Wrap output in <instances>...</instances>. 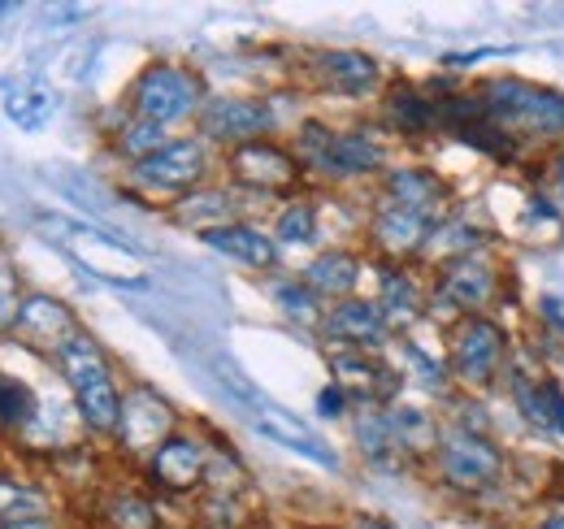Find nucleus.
<instances>
[{
  "label": "nucleus",
  "instance_id": "nucleus-1",
  "mask_svg": "<svg viewBox=\"0 0 564 529\" xmlns=\"http://www.w3.org/2000/svg\"><path fill=\"white\" fill-rule=\"evenodd\" d=\"M291 152L304 165L308 179L317 183H369L382 179L391 170V152H387V134L378 131V122H348L335 127L326 118H300L291 131Z\"/></svg>",
  "mask_w": 564,
  "mask_h": 529
},
{
  "label": "nucleus",
  "instance_id": "nucleus-2",
  "mask_svg": "<svg viewBox=\"0 0 564 529\" xmlns=\"http://www.w3.org/2000/svg\"><path fill=\"white\" fill-rule=\"evenodd\" d=\"M482 100V118L495 122L508 139H517L525 152L564 148V91L552 83L525 78V74H491L474 83Z\"/></svg>",
  "mask_w": 564,
  "mask_h": 529
},
{
  "label": "nucleus",
  "instance_id": "nucleus-3",
  "mask_svg": "<svg viewBox=\"0 0 564 529\" xmlns=\"http://www.w3.org/2000/svg\"><path fill=\"white\" fill-rule=\"evenodd\" d=\"M53 369H57L62 387L70 391L83 434H87L91 443L109 447L113 434H118V421H122V396H127V387L118 382V365H113V356L105 352V343L91 331H78L70 343L57 352Z\"/></svg>",
  "mask_w": 564,
  "mask_h": 529
},
{
  "label": "nucleus",
  "instance_id": "nucleus-4",
  "mask_svg": "<svg viewBox=\"0 0 564 529\" xmlns=\"http://www.w3.org/2000/svg\"><path fill=\"white\" fill-rule=\"evenodd\" d=\"M425 473H430L434 486H443L452 499L482 504V499L499 495L503 486H512V477H517V456H512L495 434L443 425L438 447H434V456L425 464Z\"/></svg>",
  "mask_w": 564,
  "mask_h": 529
},
{
  "label": "nucleus",
  "instance_id": "nucleus-5",
  "mask_svg": "<svg viewBox=\"0 0 564 529\" xmlns=\"http://www.w3.org/2000/svg\"><path fill=\"white\" fill-rule=\"evenodd\" d=\"M508 304L512 269L499 257V248L430 269V317H443V326L465 317H503Z\"/></svg>",
  "mask_w": 564,
  "mask_h": 529
},
{
  "label": "nucleus",
  "instance_id": "nucleus-6",
  "mask_svg": "<svg viewBox=\"0 0 564 529\" xmlns=\"http://www.w3.org/2000/svg\"><path fill=\"white\" fill-rule=\"evenodd\" d=\"M517 352L521 343L508 317H465L443 326V360L460 396L487 399L491 391H499Z\"/></svg>",
  "mask_w": 564,
  "mask_h": 529
},
{
  "label": "nucleus",
  "instance_id": "nucleus-7",
  "mask_svg": "<svg viewBox=\"0 0 564 529\" xmlns=\"http://www.w3.org/2000/svg\"><path fill=\"white\" fill-rule=\"evenodd\" d=\"M217 174V148L205 143L200 134H174L161 152H152L148 161L122 170V187L131 196L148 199V204H178L183 196L209 187V179Z\"/></svg>",
  "mask_w": 564,
  "mask_h": 529
},
{
  "label": "nucleus",
  "instance_id": "nucleus-8",
  "mask_svg": "<svg viewBox=\"0 0 564 529\" xmlns=\"http://www.w3.org/2000/svg\"><path fill=\"white\" fill-rule=\"evenodd\" d=\"M209 96V83L196 66L156 57L131 78L127 114L143 118V122H156V127H178V122H196Z\"/></svg>",
  "mask_w": 564,
  "mask_h": 529
},
{
  "label": "nucleus",
  "instance_id": "nucleus-9",
  "mask_svg": "<svg viewBox=\"0 0 564 529\" xmlns=\"http://www.w3.org/2000/svg\"><path fill=\"white\" fill-rule=\"evenodd\" d=\"M221 174L235 192L265 199V204H282V199L300 196L304 183H308V174L295 161L286 139H257V143L221 152Z\"/></svg>",
  "mask_w": 564,
  "mask_h": 529
},
{
  "label": "nucleus",
  "instance_id": "nucleus-10",
  "mask_svg": "<svg viewBox=\"0 0 564 529\" xmlns=\"http://www.w3.org/2000/svg\"><path fill=\"white\" fill-rule=\"evenodd\" d=\"M44 235L74 257V264H83L91 278L109 282V287H148V269L143 261L109 230L87 226V222H70V217H40Z\"/></svg>",
  "mask_w": 564,
  "mask_h": 529
},
{
  "label": "nucleus",
  "instance_id": "nucleus-11",
  "mask_svg": "<svg viewBox=\"0 0 564 529\" xmlns=\"http://www.w3.org/2000/svg\"><path fill=\"white\" fill-rule=\"evenodd\" d=\"M140 482L156 499H200L209 486V430L183 425L140 464Z\"/></svg>",
  "mask_w": 564,
  "mask_h": 529
},
{
  "label": "nucleus",
  "instance_id": "nucleus-12",
  "mask_svg": "<svg viewBox=\"0 0 564 529\" xmlns=\"http://www.w3.org/2000/svg\"><path fill=\"white\" fill-rule=\"evenodd\" d=\"M183 425H187L183 412L161 396L156 387H148V382H127L122 421H118V434H113L109 452L127 464H143L170 434H178Z\"/></svg>",
  "mask_w": 564,
  "mask_h": 529
},
{
  "label": "nucleus",
  "instance_id": "nucleus-13",
  "mask_svg": "<svg viewBox=\"0 0 564 529\" xmlns=\"http://www.w3.org/2000/svg\"><path fill=\"white\" fill-rule=\"evenodd\" d=\"M282 118L270 96H235V91H213L196 118V134L213 143L217 152L257 143V139H279Z\"/></svg>",
  "mask_w": 564,
  "mask_h": 529
},
{
  "label": "nucleus",
  "instance_id": "nucleus-14",
  "mask_svg": "<svg viewBox=\"0 0 564 529\" xmlns=\"http://www.w3.org/2000/svg\"><path fill=\"white\" fill-rule=\"evenodd\" d=\"M430 230H434V222H425L373 192L365 226H360V248L373 264H422Z\"/></svg>",
  "mask_w": 564,
  "mask_h": 529
},
{
  "label": "nucleus",
  "instance_id": "nucleus-15",
  "mask_svg": "<svg viewBox=\"0 0 564 529\" xmlns=\"http://www.w3.org/2000/svg\"><path fill=\"white\" fill-rule=\"evenodd\" d=\"M304 83L335 100H378L387 91V69L365 48H317L304 57Z\"/></svg>",
  "mask_w": 564,
  "mask_h": 529
},
{
  "label": "nucleus",
  "instance_id": "nucleus-16",
  "mask_svg": "<svg viewBox=\"0 0 564 529\" xmlns=\"http://www.w3.org/2000/svg\"><path fill=\"white\" fill-rule=\"evenodd\" d=\"M326 365H330V382L344 387L356 408H387V403L404 399V387H409L400 365L387 356H373V352L326 347Z\"/></svg>",
  "mask_w": 564,
  "mask_h": 529
},
{
  "label": "nucleus",
  "instance_id": "nucleus-17",
  "mask_svg": "<svg viewBox=\"0 0 564 529\" xmlns=\"http://www.w3.org/2000/svg\"><path fill=\"white\" fill-rule=\"evenodd\" d=\"M378 196L417 213L425 222H443L447 213L460 208V196L456 187L434 170V165H422V161H391V170L378 179Z\"/></svg>",
  "mask_w": 564,
  "mask_h": 529
},
{
  "label": "nucleus",
  "instance_id": "nucleus-18",
  "mask_svg": "<svg viewBox=\"0 0 564 529\" xmlns=\"http://www.w3.org/2000/svg\"><path fill=\"white\" fill-rule=\"evenodd\" d=\"M373 273V304L382 309L387 326L413 334L430 317V273L422 264H369Z\"/></svg>",
  "mask_w": 564,
  "mask_h": 529
},
{
  "label": "nucleus",
  "instance_id": "nucleus-19",
  "mask_svg": "<svg viewBox=\"0 0 564 529\" xmlns=\"http://www.w3.org/2000/svg\"><path fill=\"white\" fill-rule=\"evenodd\" d=\"M378 131L387 139H438L443 118H438V91L434 83H413L395 78L378 96Z\"/></svg>",
  "mask_w": 564,
  "mask_h": 529
},
{
  "label": "nucleus",
  "instance_id": "nucleus-20",
  "mask_svg": "<svg viewBox=\"0 0 564 529\" xmlns=\"http://www.w3.org/2000/svg\"><path fill=\"white\" fill-rule=\"evenodd\" d=\"M78 331H87L83 322H78V313H74L66 300H57V295H48V291H31V295H22V309H18V317H13V343H22L31 356H44V360H57V352L70 343Z\"/></svg>",
  "mask_w": 564,
  "mask_h": 529
},
{
  "label": "nucleus",
  "instance_id": "nucleus-21",
  "mask_svg": "<svg viewBox=\"0 0 564 529\" xmlns=\"http://www.w3.org/2000/svg\"><path fill=\"white\" fill-rule=\"evenodd\" d=\"M322 347H344V352H373V356H387L395 347V331L387 326L382 309L373 304V295H352V300H339L326 309V322H322Z\"/></svg>",
  "mask_w": 564,
  "mask_h": 529
},
{
  "label": "nucleus",
  "instance_id": "nucleus-22",
  "mask_svg": "<svg viewBox=\"0 0 564 529\" xmlns=\"http://www.w3.org/2000/svg\"><path fill=\"white\" fill-rule=\"evenodd\" d=\"M369 257L365 248H352V244H330V248H317L308 261L295 269V278L326 304H339V300H352L360 295V282L369 273Z\"/></svg>",
  "mask_w": 564,
  "mask_h": 529
},
{
  "label": "nucleus",
  "instance_id": "nucleus-23",
  "mask_svg": "<svg viewBox=\"0 0 564 529\" xmlns=\"http://www.w3.org/2000/svg\"><path fill=\"white\" fill-rule=\"evenodd\" d=\"M503 244V235L495 230L487 217H474L465 204L456 213H447L434 230H430V244L422 252V269H438L447 261H460V257H478V252H495Z\"/></svg>",
  "mask_w": 564,
  "mask_h": 529
},
{
  "label": "nucleus",
  "instance_id": "nucleus-24",
  "mask_svg": "<svg viewBox=\"0 0 564 529\" xmlns=\"http://www.w3.org/2000/svg\"><path fill=\"white\" fill-rule=\"evenodd\" d=\"M196 239H200L209 252L243 264V269H252V273H279V264H282L279 239H274L270 226H261L257 217L217 226V230H205V235H196Z\"/></svg>",
  "mask_w": 564,
  "mask_h": 529
},
{
  "label": "nucleus",
  "instance_id": "nucleus-25",
  "mask_svg": "<svg viewBox=\"0 0 564 529\" xmlns=\"http://www.w3.org/2000/svg\"><path fill=\"white\" fill-rule=\"evenodd\" d=\"M91 504L96 529H165L161 499L143 482H109Z\"/></svg>",
  "mask_w": 564,
  "mask_h": 529
},
{
  "label": "nucleus",
  "instance_id": "nucleus-26",
  "mask_svg": "<svg viewBox=\"0 0 564 529\" xmlns=\"http://www.w3.org/2000/svg\"><path fill=\"white\" fill-rule=\"evenodd\" d=\"M165 217L178 222V226H187V230H196V235H205V230L230 226V222H248L252 208H248V196H243V192H235V187L226 183V187H200V192L183 196L178 204L165 208Z\"/></svg>",
  "mask_w": 564,
  "mask_h": 529
},
{
  "label": "nucleus",
  "instance_id": "nucleus-27",
  "mask_svg": "<svg viewBox=\"0 0 564 529\" xmlns=\"http://www.w3.org/2000/svg\"><path fill=\"white\" fill-rule=\"evenodd\" d=\"M348 421H352L356 452H360V461L369 464L373 473H382V477H400V473L413 468L409 456L400 452L391 425H387V408H356Z\"/></svg>",
  "mask_w": 564,
  "mask_h": 529
},
{
  "label": "nucleus",
  "instance_id": "nucleus-28",
  "mask_svg": "<svg viewBox=\"0 0 564 529\" xmlns=\"http://www.w3.org/2000/svg\"><path fill=\"white\" fill-rule=\"evenodd\" d=\"M252 430H257V434H265L270 443L286 447V452L304 456V461H317V464H326V468H335V464H339L335 447H330L317 430H308L300 417H291L286 408H279V403L257 408V412H252Z\"/></svg>",
  "mask_w": 564,
  "mask_h": 529
},
{
  "label": "nucleus",
  "instance_id": "nucleus-29",
  "mask_svg": "<svg viewBox=\"0 0 564 529\" xmlns=\"http://www.w3.org/2000/svg\"><path fill=\"white\" fill-rule=\"evenodd\" d=\"M387 425L400 443V452L409 456L413 468H425L434 447H438V434H443V412L425 408V403H409V399H395L387 403Z\"/></svg>",
  "mask_w": 564,
  "mask_h": 529
},
{
  "label": "nucleus",
  "instance_id": "nucleus-30",
  "mask_svg": "<svg viewBox=\"0 0 564 529\" xmlns=\"http://www.w3.org/2000/svg\"><path fill=\"white\" fill-rule=\"evenodd\" d=\"M53 512H57V495L48 490V482H35V477H22L13 468H0V529L53 521Z\"/></svg>",
  "mask_w": 564,
  "mask_h": 529
},
{
  "label": "nucleus",
  "instance_id": "nucleus-31",
  "mask_svg": "<svg viewBox=\"0 0 564 529\" xmlns=\"http://www.w3.org/2000/svg\"><path fill=\"white\" fill-rule=\"evenodd\" d=\"M512 239L525 244V248H552V244H564V208L556 204L552 192L530 187V192L521 196L517 222H512Z\"/></svg>",
  "mask_w": 564,
  "mask_h": 529
},
{
  "label": "nucleus",
  "instance_id": "nucleus-32",
  "mask_svg": "<svg viewBox=\"0 0 564 529\" xmlns=\"http://www.w3.org/2000/svg\"><path fill=\"white\" fill-rule=\"evenodd\" d=\"M44 403H48V399L40 396L22 374L0 369V439H9V443L22 447V439H26L31 425L40 421Z\"/></svg>",
  "mask_w": 564,
  "mask_h": 529
},
{
  "label": "nucleus",
  "instance_id": "nucleus-33",
  "mask_svg": "<svg viewBox=\"0 0 564 529\" xmlns=\"http://www.w3.org/2000/svg\"><path fill=\"white\" fill-rule=\"evenodd\" d=\"M270 235L279 239L282 252H300V248H317L322 244V204L300 192V196L274 204L270 217Z\"/></svg>",
  "mask_w": 564,
  "mask_h": 529
},
{
  "label": "nucleus",
  "instance_id": "nucleus-34",
  "mask_svg": "<svg viewBox=\"0 0 564 529\" xmlns=\"http://www.w3.org/2000/svg\"><path fill=\"white\" fill-rule=\"evenodd\" d=\"M391 352H395V365H400L404 382H417L425 396L443 399V403L456 396V387H452V374H447V360H443V352H430V347H425V343H417L413 334H400Z\"/></svg>",
  "mask_w": 564,
  "mask_h": 529
},
{
  "label": "nucleus",
  "instance_id": "nucleus-35",
  "mask_svg": "<svg viewBox=\"0 0 564 529\" xmlns=\"http://www.w3.org/2000/svg\"><path fill=\"white\" fill-rule=\"evenodd\" d=\"M270 295H274V309H279L282 317L291 322V326H300V331L308 334H322V322H326V300H317L295 273H282L270 282Z\"/></svg>",
  "mask_w": 564,
  "mask_h": 529
},
{
  "label": "nucleus",
  "instance_id": "nucleus-36",
  "mask_svg": "<svg viewBox=\"0 0 564 529\" xmlns=\"http://www.w3.org/2000/svg\"><path fill=\"white\" fill-rule=\"evenodd\" d=\"M170 139H174L170 127H156V122H143V118H131V114H127V118L113 127V134H109V148H113V156L131 170V165L148 161L152 152H161Z\"/></svg>",
  "mask_w": 564,
  "mask_h": 529
},
{
  "label": "nucleus",
  "instance_id": "nucleus-37",
  "mask_svg": "<svg viewBox=\"0 0 564 529\" xmlns=\"http://www.w3.org/2000/svg\"><path fill=\"white\" fill-rule=\"evenodd\" d=\"M57 114V91L44 83H18L4 91V118L22 131H40L48 127V118Z\"/></svg>",
  "mask_w": 564,
  "mask_h": 529
},
{
  "label": "nucleus",
  "instance_id": "nucleus-38",
  "mask_svg": "<svg viewBox=\"0 0 564 529\" xmlns=\"http://www.w3.org/2000/svg\"><path fill=\"white\" fill-rule=\"evenodd\" d=\"M456 143H465V148H474L478 156H487L491 165H499V170H517L530 152L517 143V139H508V134L499 131L495 122H487V118H478V122H469V127H460V131L452 134Z\"/></svg>",
  "mask_w": 564,
  "mask_h": 529
},
{
  "label": "nucleus",
  "instance_id": "nucleus-39",
  "mask_svg": "<svg viewBox=\"0 0 564 529\" xmlns=\"http://www.w3.org/2000/svg\"><path fill=\"white\" fill-rule=\"evenodd\" d=\"M213 374H217V382H226L235 396L243 399V408H248V412H257V408H265V403H270V399H261V391L239 374V365H235L230 356H213Z\"/></svg>",
  "mask_w": 564,
  "mask_h": 529
},
{
  "label": "nucleus",
  "instance_id": "nucleus-40",
  "mask_svg": "<svg viewBox=\"0 0 564 529\" xmlns=\"http://www.w3.org/2000/svg\"><path fill=\"white\" fill-rule=\"evenodd\" d=\"M525 529H564V482L547 486L539 495V504L525 517Z\"/></svg>",
  "mask_w": 564,
  "mask_h": 529
},
{
  "label": "nucleus",
  "instance_id": "nucleus-41",
  "mask_svg": "<svg viewBox=\"0 0 564 529\" xmlns=\"http://www.w3.org/2000/svg\"><path fill=\"white\" fill-rule=\"evenodd\" d=\"M22 282H18V273H13V264L0 261V334L13 331V317H18V309H22Z\"/></svg>",
  "mask_w": 564,
  "mask_h": 529
},
{
  "label": "nucleus",
  "instance_id": "nucleus-42",
  "mask_svg": "<svg viewBox=\"0 0 564 529\" xmlns=\"http://www.w3.org/2000/svg\"><path fill=\"white\" fill-rule=\"evenodd\" d=\"M356 412L352 396L344 391V387H335V382H326L322 391H317V417H326V421H348Z\"/></svg>",
  "mask_w": 564,
  "mask_h": 529
},
{
  "label": "nucleus",
  "instance_id": "nucleus-43",
  "mask_svg": "<svg viewBox=\"0 0 564 529\" xmlns=\"http://www.w3.org/2000/svg\"><path fill=\"white\" fill-rule=\"evenodd\" d=\"M534 317H539L543 334H552V338H561L564 343V300L561 295H539V300H534Z\"/></svg>",
  "mask_w": 564,
  "mask_h": 529
},
{
  "label": "nucleus",
  "instance_id": "nucleus-44",
  "mask_svg": "<svg viewBox=\"0 0 564 529\" xmlns=\"http://www.w3.org/2000/svg\"><path fill=\"white\" fill-rule=\"evenodd\" d=\"M543 399H547V417H552V434L564 439V382L547 369L543 374Z\"/></svg>",
  "mask_w": 564,
  "mask_h": 529
},
{
  "label": "nucleus",
  "instance_id": "nucleus-45",
  "mask_svg": "<svg viewBox=\"0 0 564 529\" xmlns=\"http://www.w3.org/2000/svg\"><path fill=\"white\" fill-rule=\"evenodd\" d=\"M539 187H543V192H552L556 204L564 208V148L547 152V161H543V170H539Z\"/></svg>",
  "mask_w": 564,
  "mask_h": 529
},
{
  "label": "nucleus",
  "instance_id": "nucleus-46",
  "mask_svg": "<svg viewBox=\"0 0 564 529\" xmlns=\"http://www.w3.org/2000/svg\"><path fill=\"white\" fill-rule=\"evenodd\" d=\"M352 529H400V526H395V521H387V517H378V512H356Z\"/></svg>",
  "mask_w": 564,
  "mask_h": 529
},
{
  "label": "nucleus",
  "instance_id": "nucleus-47",
  "mask_svg": "<svg viewBox=\"0 0 564 529\" xmlns=\"http://www.w3.org/2000/svg\"><path fill=\"white\" fill-rule=\"evenodd\" d=\"M13 529H62L57 521H31V526H13Z\"/></svg>",
  "mask_w": 564,
  "mask_h": 529
},
{
  "label": "nucleus",
  "instance_id": "nucleus-48",
  "mask_svg": "<svg viewBox=\"0 0 564 529\" xmlns=\"http://www.w3.org/2000/svg\"><path fill=\"white\" fill-rule=\"evenodd\" d=\"M4 13H9V4H0V18H4Z\"/></svg>",
  "mask_w": 564,
  "mask_h": 529
},
{
  "label": "nucleus",
  "instance_id": "nucleus-49",
  "mask_svg": "<svg viewBox=\"0 0 564 529\" xmlns=\"http://www.w3.org/2000/svg\"><path fill=\"white\" fill-rule=\"evenodd\" d=\"M0 261H4V257H0Z\"/></svg>",
  "mask_w": 564,
  "mask_h": 529
}]
</instances>
